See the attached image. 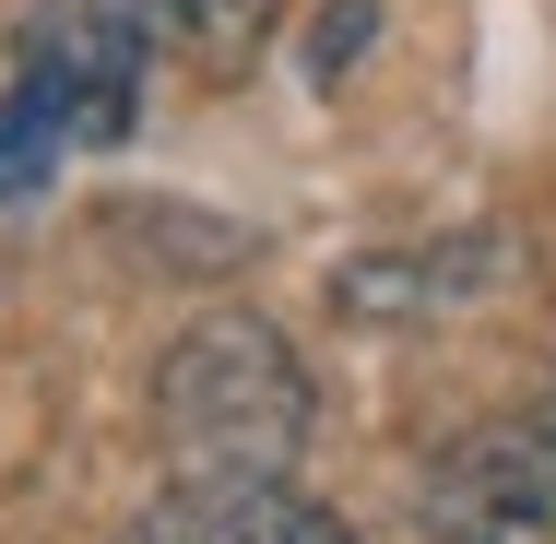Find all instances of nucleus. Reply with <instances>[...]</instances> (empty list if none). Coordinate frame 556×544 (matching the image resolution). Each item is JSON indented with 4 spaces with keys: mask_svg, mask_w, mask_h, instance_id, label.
<instances>
[{
    "mask_svg": "<svg viewBox=\"0 0 556 544\" xmlns=\"http://www.w3.org/2000/svg\"><path fill=\"white\" fill-rule=\"evenodd\" d=\"M118 24L142 36L154 72H202V84H237L273 48V0H118Z\"/></svg>",
    "mask_w": 556,
    "mask_h": 544,
    "instance_id": "5",
    "label": "nucleus"
},
{
    "mask_svg": "<svg viewBox=\"0 0 556 544\" xmlns=\"http://www.w3.org/2000/svg\"><path fill=\"white\" fill-rule=\"evenodd\" d=\"M439 544H556V427H473L427 473Z\"/></svg>",
    "mask_w": 556,
    "mask_h": 544,
    "instance_id": "3",
    "label": "nucleus"
},
{
    "mask_svg": "<svg viewBox=\"0 0 556 544\" xmlns=\"http://www.w3.org/2000/svg\"><path fill=\"white\" fill-rule=\"evenodd\" d=\"M118 544H355V521L285 473H178Z\"/></svg>",
    "mask_w": 556,
    "mask_h": 544,
    "instance_id": "4",
    "label": "nucleus"
},
{
    "mask_svg": "<svg viewBox=\"0 0 556 544\" xmlns=\"http://www.w3.org/2000/svg\"><path fill=\"white\" fill-rule=\"evenodd\" d=\"M154 415L166 450L190 473H285L308 450V367L273 320H202L166 343V379H154Z\"/></svg>",
    "mask_w": 556,
    "mask_h": 544,
    "instance_id": "2",
    "label": "nucleus"
},
{
    "mask_svg": "<svg viewBox=\"0 0 556 544\" xmlns=\"http://www.w3.org/2000/svg\"><path fill=\"white\" fill-rule=\"evenodd\" d=\"M355 36H367V0H332V24H320V48H308V60L332 72V60H343V48H355Z\"/></svg>",
    "mask_w": 556,
    "mask_h": 544,
    "instance_id": "6",
    "label": "nucleus"
},
{
    "mask_svg": "<svg viewBox=\"0 0 556 544\" xmlns=\"http://www.w3.org/2000/svg\"><path fill=\"white\" fill-rule=\"evenodd\" d=\"M142 84H154V60L118 24V0H48L12 48V96H0V202L48 190L72 154L118 142L142 118Z\"/></svg>",
    "mask_w": 556,
    "mask_h": 544,
    "instance_id": "1",
    "label": "nucleus"
}]
</instances>
